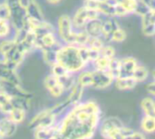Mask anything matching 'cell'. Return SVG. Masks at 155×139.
I'll return each mask as SVG.
<instances>
[{
  "instance_id": "1",
  "label": "cell",
  "mask_w": 155,
  "mask_h": 139,
  "mask_svg": "<svg viewBox=\"0 0 155 139\" xmlns=\"http://www.w3.org/2000/svg\"><path fill=\"white\" fill-rule=\"evenodd\" d=\"M99 105L94 100L72 107L59 120L58 133L66 139H93L102 119Z\"/></svg>"
},
{
  "instance_id": "2",
  "label": "cell",
  "mask_w": 155,
  "mask_h": 139,
  "mask_svg": "<svg viewBox=\"0 0 155 139\" xmlns=\"http://www.w3.org/2000/svg\"><path fill=\"white\" fill-rule=\"evenodd\" d=\"M57 62L63 65L67 71L78 73L86 67L79 53V47L74 44H62L57 51Z\"/></svg>"
},
{
  "instance_id": "3",
  "label": "cell",
  "mask_w": 155,
  "mask_h": 139,
  "mask_svg": "<svg viewBox=\"0 0 155 139\" xmlns=\"http://www.w3.org/2000/svg\"><path fill=\"white\" fill-rule=\"evenodd\" d=\"M55 33L60 40V42L64 44H74V37H75V29L73 26L71 16L63 14L58 16L55 26Z\"/></svg>"
},
{
  "instance_id": "4",
  "label": "cell",
  "mask_w": 155,
  "mask_h": 139,
  "mask_svg": "<svg viewBox=\"0 0 155 139\" xmlns=\"http://www.w3.org/2000/svg\"><path fill=\"white\" fill-rule=\"evenodd\" d=\"M124 126V123L118 117H108L101 119L97 131L104 139H111Z\"/></svg>"
},
{
  "instance_id": "5",
  "label": "cell",
  "mask_w": 155,
  "mask_h": 139,
  "mask_svg": "<svg viewBox=\"0 0 155 139\" xmlns=\"http://www.w3.org/2000/svg\"><path fill=\"white\" fill-rule=\"evenodd\" d=\"M101 14L94 9L88 8L85 5L78 7L71 17L73 26L75 30H83L84 24L91 19L99 17Z\"/></svg>"
},
{
  "instance_id": "6",
  "label": "cell",
  "mask_w": 155,
  "mask_h": 139,
  "mask_svg": "<svg viewBox=\"0 0 155 139\" xmlns=\"http://www.w3.org/2000/svg\"><path fill=\"white\" fill-rule=\"evenodd\" d=\"M59 118L55 117L48 108L38 111L29 121L28 127L33 130L40 127H51L58 124Z\"/></svg>"
},
{
  "instance_id": "7",
  "label": "cell",
  "mask_w": 155,
  "mask_h": 139,
  "mask_svg": "<svg viewBox=\"0 0 155 139\" xmlns=\"http://www.w3.org/2000/svg\"><path fill=\"white\" fill-rule=\"evenodd\" d=\"M93 85L92 89L96 90H104L114 85V78L108 71L92 70Z\"/></svg>"
},
{
  "instance_id": "8",
  "label": "cell",
  "mask_w": 155,
  "mask_h": 139,
  "mask_svg": "<svg viewBox=\"0 0 155 139\" xmlns=\"http://www.w3.org/2000/svg\"><path fill=\"white\" fill-rule=\"evenodd\" d=\"M10 8H11V14H10L9 22L13 29L15 31H17L25 28L26 21H27L25 9L21 7L17 3L10 5Z\"/></svg>"
},
{
  "instance_id": "9",
  "label": "cell",
  "mask_w": 155,
  "mask_h": 139,
  "mask_svg": "<svg viewBox=\"0 0 155 139\" xmlns=\"http://www.w3.org/2000/svg\"><path fill=\"white\" fill-rule=\"evenodd\" d=\"M120 22L117 17H104L102 23V38L105 43H111V36L113 33L120 27Z\"/></svg>"
},
{
  "instance_id": "10",
  "label": "cell",
  "mask_w": 155,
  "mask_h": 139,
  "mask_svg": "<svg viewBox=\"0 0 155 139\" xmlns=\"http://www.w3.org/2000/svg\"><path fill=\"white\" fill-rule=\"evenodd\" d=\"M141 19V30L144 36L153 37L155 34V10H152Z\"/></svg>"
},
{
  "instance_id": "11",
  "label": "cell",
  "mask_w": 155,
  "mask_h": 139,
  "mask_svg": "<svg viewBox=\"0 0 155 139\" xmlns=\"http://www.w3.org/2000/svg\"><path fill=\"white\" fill-rule=\"evenodd\" d=\"M140 62L138 60L133 56H126L120 59V73L119 77L132 76L135 68Z\"/></svg>"
},
{
  "instance_id": "12",
  "label": "cell",
  "mask_w": 155,
  "mask_h": 139,
  "mask_svg": "<svg viewBox=\"0 0 155 139\" xmlns=\"http://www.w3.org/2000/svg\"><path fill=\"white\" fill-rule=\"evenodd\" d=\"M104 16L100 15L97 18L89 20L84 26L83 30L89 37H102V23Z\"/></svg>"
},
{
  "instance_id": "13",
  "label": "cell",
  "mask_w": 155,
  "mask_h": 139,
  "mask_svg": "<svg viewBox=\"0 0 155 139\" xmlns=\"http://www.w3.org/2000/svg\"><path fill=\"white\" fill-rule=\"evenodd\" d=\"M17 125L10 120L6 116L0 117V135L3 138L12 137L17 131Z\"/></svg>"
},
{
  "instance_id": "14",
  "label": "cell",
  "mask_w": 155,
  "mask_h": 139,
  "mask_svg": "<svg viewBox=\"0 0 155 139\" xmlns=\"http://www.w3.org/2000/svg\"><path fill=\"white\" fill-rule=\"evenodd\" d=\"M34 139H53L58 133V124L51 127H40L33 129Z\"/></svg>"
},
{
  "instance_id": "15",
  "label": "cell",
  "mask_w": 155,
  "mask_h": 139,
  "mask_svg": "<svg viewBox=\"0 0 155 139\" xmlns=\"http://www.w3.org/2000/svg\"><path fill=\"white\" fill-rule=\"evenodd\" d=\"M84 89L83 87H81L80 85H78L77 83L66 93V100H68L69 104L71 105V107H74L77 104H79L80 102L83 101V98H84Z\"/></svg>"
},
{
  "instance_id": "16",
  "label": "cell",
  "mask_w": 155,
  "mask_h": 139,
  "mask_svg": "<svg viewBox=\"0 0 155 139\" xmlns=\"http://www.w3.org/2000/svg\"><path fill=\"white\" fill-rule=\"evenodd\" d=\"M26 15L30 19L37 20V21H44L46 20L45 14L41 8V5L36 0H32L28 6L25 8Z\"/></svg>"
},
{
  "instance_id": "17",
  "label": "cell",
  "mask_w": 155,
  "mask_h": 139,
  "mask_svg": "<svg viewBox=\"0 0 155 139\" xmlns=\"http://www.w3.org/2000/svg\"><path fill=\"white\" fill-rule=\"evenodd\" d=\"M114 85L120 91H129L134 90L138 83L132 76H127L116 78L114 81Z\"/></svg>"
},
{
  "instance_id": "18",
  "label": "cell",
  "mask_w": 155,
  "mask_h": 139,
  "mask_svg": "<svg viewBox=\"0 0 155 139\" xmlns=\"http://www.w3.org/2000/svg\"><path fill=\"white\" fill-rule=\"evenodd\" d=\"M76 83L83 87L84 90L92 89L93 85V73L92 70L88 67L84 68L76 73Z\"/></svg>"
},
{
  "instance_id": "19",
  "label": "cell",
  "mask_w": 155,
  "mask_h": 139,
  "mask_svg": "<svg viewBox=\"0 0 155 139\" xmlns=\"http://www.w3.org/2000/svg\"><path fill=\"white\" fill-rule=\"evenodd\" d=\"M141 109L144 116L155 117V100L154 97L147 96L141 100Z\"/></svg>"
},
{
  "instance_id": "20",
  "label": "cell",
  "mask_w": 155,
  "mask_h": 139,
  "mask_svg": "<svg viewBox=\"0 0 155 139\" xmlns=\"http://www.w3.org/2000/svg\"><path fill=\"white\" fill-rule=\"evenodd\" d=\"M140 128L145 135H152L155 131V117L143 116L140 122Z\"/></svg>"
},
{
  "instance_id": "21",
  "label": "cell",
  "mask_w": 155,
  "mask_h": 139,
  "mask_svg": "<svg viewBox=\"0 0 155 139\" xmlns=\"http://www.w3.org/2000/svg\"><path fill=\"white\" fill-rule=\"evenodd\" d=\"M151 76V73H150V71L148 70V68L141 63L138 64V66L135 68L132 77L136 81V82L139 84V83H142V82H145L149 80Z\"/></svg>"
},
{
  "instance_id": "22",
  "label": "cell",
  "mask_w": 155,
  "mask_h": 139,
  "mask_svg": "<svg viewBox=\"0 0 155 139\" xmlns=\"http://www.w3.org/2000/svg\"><path fill=\"white\" fill-rule=\"evenodd\" d=\"M58 50L59 48H50V49H45L43 51H40L41 58L47 66L50 67L54 63L57 62V51Z\"/></svg>"
},
{
  "instance_id": "23",
  "label": "cell",
  "mask_w": 155,
  "mask_h": 139,
  "mask_svg": "<svg viewBox=\"0 0 155 139\" xmlns=\"http://www.w3.org/2000/svg\"><path fill=\"white\" fill-rule=\"evenodd\" d=\"M59 83L64 90L65 93H67L75 84H76V74L72 72H67L65 75L58 79Z\"/></svg>"
},
{
  "instance_id": "24",
  "label": "cell",
  "mask_w": 155,
  "mask_h": 139,
  "mask_svg": "<svg viewBox=\"0 0 155 139\" xmlns=\"http://www.w3.org/2000/svg\"><path fill=\"white\" fill-rule=\"evenodd\" d=\"M26 115H27V112H25V110L21 109H16V108H14L7 115L6 117L12 120L14 123H15L17 126L21 125L26 118Z\"/></svg>"
},
{
  "instance_id": "25",
  "label": "cell",
  "mask_w": 155,
  "mask_h": 139,
  "mask_svg": "<svg viewBox=\"0 0 155 139\" xmlns=\"http://www.w3.org/2000/svg\"><path fill=\"white\" fill-rule=\"evenodd\" d=\"M15 30L13 29L10 22L8 20H2L0 19V39H7L12 38Z\"/></svg>"
},
{
  "instance_id": "26",
  "label": "cell",
  "mask_w": 155,
  "mask_h": 139,
  "mask_svg": "<svg viewBox=\"0 0 155 139\" xmlns=\"http://www.w3.org/2000/svg\"><path fill=\"white\" fill-rule=\"evenodd\" d=\"M126 39H127V32L123 26H120L113 33L110 42H111V43H122L125 42Z\"/></svg>"
},
{
  "instance_id": "27",
  "label": "cell",
  "mask_w": 155,
  "mask_h": 139,
  "mask_svg": "<svg viewBox=\"0 0 155 139\" xmlns=\"http://www.w3.org/2000/svg\"><path fill=\"white\" fill-rule=\"evenodd\" d=\"M16 44L14 39L12 38H7V39H3L0 42V55L1 59L4 58Z\"/></svg>"
},
{
  "instance_id": "28",
  "label": "cell",
  "mask_w": 155,
  "mask_h": 139,
  "mask_svg": "<svg viewBox=\"0 0 155 139\" xmlns=\"http://www.w3.org/2000/svg\"><path fill=\"white\" fill-rule=\"evenodd\" d=\"M153 9H151L147 5H145L143 1L141 0H137L135 3V6L133 12V14H135L139 17L143 16L144 14H146L147 13H149L150 11H152Z\"/></svg>"
},
{
  "instance_id": "29",
  "label": "cell",
  "mask_w": 155,
  "mask_h": 139,
  "mask_svg": "<svg viewBox=\"0 0 155 139\" xmlns=\"http://www.w3.org/2000/svg\"><path fill=\"white\" fill-rule=\"evenodd\" d=\"M100 55L111 60L116 57V49L112 43H105L100 50Z\"/></svg>"
},
{
  "instance_id": "30",
  "label": "cell",
  "mask_w": 155,
  "mask_h": 139,
  "mask_svg": "<svg viewBox=\"0 0 155 139\" xmlns=\"http://www.w3.org/2000/svg\"><path fill=\"white\" fill-rule=\"evenodd\" d=\"M49 68H50V72H49V73H51L52 75H54V77H56L57 79L63 77V76L65 75L67 72H69V71H67V70H66L63 65H61V64L58 63V62L54 63V64L51 65Z\"/></svg>"
},
{
  "instance_id": "31",
  "label": "cell",
  "mask_w": 155,
  "mask_h": 139,
  "mask_svg": "<svg viewBox=\"0 0 155 139\" xmlns=\"http://www.w3.org/2000/svg\"><path fill=\"white\" fill-rule=\"evenodd\" d=\"M104 44H105V42L104 41L102 37H89L86 46H88L91 49L100 51Z\"/></svg>"
},
{
  "instance_id": "32",
  "label": "cell",
  "mask_w": 155,
  "mask_h": 139,
  "mask_svg": "<svg viewBox=\"0 0 155 139\" xmlns=\"http://www.w3.org/2000/svg\"><path fill=\"white\" fill-rule=\"evenodd\" d=\"M43 83H44L45 89L48 91V90H50L51 89H53L54 87H55V86L59 83V81H58V79H57L56 77H54V76L52 75L51 73H48V74L45 77Z\"/></svg>"
},
{
  "instance_id": "33",
  "label": "cell",
  "mask_w": 155,
  "mask_h": 139,
  "mask_svg": "<svg viewBox=\"0 0 155 139\" xmlns=\"http://www.w3.org/2000/svg\"><path fill=\"white\" fill-rule=\"evenodd\" d=\"M11 14V8L10 5L6 2L0 3V19L2 20H8Z\"/></svg>"
},
{
  "instance_id": "34",
  "label": "cell",
  "mask_w": 155,
  "mask_h": 139,
  "mask_svg": "<svg viewBox=\"0 0 155 139\" xmlns=\"http://www.w3.org/2000/svg\"><path fill=\"white\" fill-rule=\"evenodd\" d=\"M145 90L148 94V96L154 97L155 96V82L154 80L148 81V82L145 85Z\"/></svg>"
},
{
  "instance_id": "35",
  "label": "cell",
  "mask_w": 155,
  "mask_h": 139,
  "mask_svg": "<svg viewBox=\"0 0 155 139\" xmlns=\"http://www.w3.org/2000/svg\"><path fill=\"white\" fill-rule=\"evenodd\" d=\"M129 138L130 139H147L146 138V135L144 133H143L142 131H134L133 130L132 133L129 135Z\"/></svg>"
},
{
  "instance_id": "36",
  "label": "cell",
  "mask_w": 155,
  "mask_h": 139,
  "mask_svg": "<svg viewBox=\"0 0 155 139\" xmlns=\"http://www.w3.org/2000/svg\"><path fill=\"white\" fill-rule=\"evenodd\" d=\"M143 1L145 5H147L151 9L155 10V0H141Z\"/></svg>"
},
{
  "instance_id": "37",
  "label": "cell",
  "mask_w": 155,
  "mask_h": 139,
  "mask_svg": "<svg viewBox=\"0 0 155 139\" xmlns=\"http://www.w3.org/2000/svg\"><path fill=\"white\" fill-rule=\"evenodd\" d=\"M46 1V3L48 4V5H59L63 0H45Z\"/></svg>"
},
{
  "instance_id": "38",
  "label": "cell",
  "mask_w": 155,
  "mask_h": 139,
  "mask_svg": "<svg viewBox=\"0 0 155 139\" xmlns=\"http://www.w3.org/2000/svg\"><path fill=\"white\" fill-rule=\"evenodd\" d=\"M113 1H114L117 4H124L127 0H113Z\"/></svg>"
},
{
  "instance_id": "39",
  "label": "cell",
  "mask_w": 155,
  "mask_h": 139,
  "mask_svg": "<svg viewBox=\"0 0 155 139\" xmlns=\"http://www.w3.org/2000/svg\"><path fill=\"white\" fill-rule=\"evenodd\" d=\"M125 139H130V138H129V137H126V138H125Z\"/></svg>"
},
{
  "instance_id": "40",
  "label": "cell",
  "mask_w": 155,
  "mask_h": 139,
  "mask_svg": "<svg viewBox=\"0 0 155 139\" xmlns=\"http://www.w3.org/2000/svg\"><path fill=\"white\" fill-rule=\"evenodd\" d=\"M83 1H85V0H83Z\"/></svg>"
}]
</instances>
